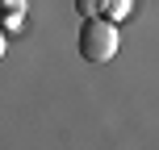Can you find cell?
Wrapping results in <instances>:
<instances>
[{"label":"cell","mask_w":159,"mask_h":150,"mask_svg":"<svg viewBox=\"0 0 159 150\" xmlns=\"http://www.w3.org/2000/svg\"><path fill=\"white\" fill-rule=\"evenodd\" d=\"M101 13L109 17V21H121V17L130 13V0H101Z\"/></svg>","instance_id":"2"},{"label":"cell","mask_w":159,"mask_h":150,"mask_svg":"<svg viewBox=\"0 0 159 150\" xmlns=\"http://www.w3.org/2000/svg\"><path fill=\"white\" fill-rule=\"evenodd\" d=\"M4 46H8V42H4V33H0V58H4Z\"/></svg>","instance_id":"4"},{"label":"cell","mask_w":159,"mask_h":150,"mask_svg":"<svg viewBox=\"0 0 159 150\" xmlns=\"http://www.w3.org/2000/svg\"><path fill=\"white\" fill-rule=\"evenodd\" d=\"M75 8H80V17H96L101 13V0H75Z\"/></svg>","instance_id":"3"},{"label":"cell","mask_w":159,"mask_h":150,"mask_svg":"<svg viewBox=\"0 0 159 150\" xmlns=\"http://www.w3.org/2000/svg\"><path fill=\"white\" fill-rule=\"evenodd\" d=\"M80 54L88 63H109L117 54V25L109 17H88L80 25Z\"/></svg>","instance_id":"1"}]
</instances>
